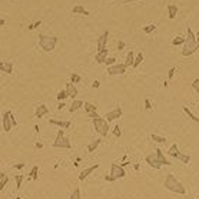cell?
<instances>
[{
    "label": "cell",
    "instance_id": "cell-46",
    "mask_svg": "<svg viewBox=\"0 0 199 199\" xmlns=\"http://www.w3.org/2000/svg\"><path fill=\"white\" fill-rule=\"evenodd\" d=\"M105 180H108V182H115V178L110 176V175H109V176L106 175V176H105Z\"/></svg>",
    "mask_w": 199,
    "mask_h": 199
},
{
    "label": "cell",
    "instance_id": "cell-43",
    "mask_svg": "<svg viewBox=\"0 0 199 199\" xmlns=\"http://www.w3.org/2000/svg\"><path fill=\"white\" fill-rule=\"evenodd\" d=\"M123 49H125V42L120 40V42L118 43V50H123Z\"/></svg>",
    "mask_w": 199,
    "mask_h": 199
},
{
    "label": "cell",
    "instance_id": "cell-16",
    "mask_svg": "<svg viewBox=\"0 0 199 199\" xmlns=\"http://www.w3.org/2000/svg\"><path fill=\"white\" fill-rule=\"evenodd\" d=\"M49 123H50V125H56V126H60V129H67V128H70V122H69V120H57V119H49Z\"/></svg>",
    "mask_w": 199,
    "mask_h": 199
},
{
    "label": "cell",
    "instance_id": "cell-45",
    "mask_svg": "<svg viewBox=\"0 0 199 199\" xmlns=\"http://www.w3.org/2000/svg\"><path fill=\"white\" fill-rule=\"evenodd\" d=\"M10 119H12V123H13V126H16L17 125V120H16V118L13 116V113L10 112Z\"/></svg>",
    "mask_w": 199,
    "mask_h": 199
},
{
    "label": "cell",
    "instance_id": "cell-33",
    "mask_svg": "<svg viewBox=\"0 0 199 199\" xmlns=\"http://www.w3.org/2000/svg\"><path fill=\"white\" fill-rule=\"evenodd\" d=\"M155 29H156V26H155V25H148V26H145L142 30H143L145 33H148V35H149V33H152Z\"/></svg>",
    "mask_w": 199,
    "mask_h": 199
},
{
    "label": "cell",
    "instance_id": "cell-51",
    "mask_svg": "<svg viewBox=\"0 0 199 199\" xmlns=\"http://www.w3.org/2000/svg\"><path fill=\"white\" fill-rule=\"evenodd\" d=\"M6 25V20L5 19H0V26H5Z\"/></svg>",
    "mask_w": 199,
    "mask_h": 199
},
{
    "label": "cell",
    "instance_id": "cell-12",
    "mask_svg": "<svg viewBox=\"0 0 199 199\" xmlns=\"http://www.w3.org/2000/svg\"><path fill=\"white\" fill-rule=\"evenodd\" d=\"M122 115H123L122 109H120V108H115L113 110H110V112H108V113H106L105 119H108V122H112V120H116V119H119Z\"/></svg>",
    "mask_w": 199,
    "mask_h": 199
},
{
    "label": "cell",
    "instance_id": "cell-24",
    "mask_svg": "<svg viewBox=\"0 0 199 199\" xmlns=\"http://www.w3.org/2000/svg\"><path fill=\"white\" fill-rule=\"evenodd\" d=\"M83 106H85V112L86 113H92V112H96V105H93V103H90V102H85L83 103Z\"/></svg>",
    "mask_w": 199,
    "mask_h": 199
},
{
    "label": "cell",
    "instance_id": "cell-1",
    "mask_svg": "<svg viewBox=\"0 0 199 199\" xmlns=\"http://www.w3.org/2000/svg\"><path fill=\"white\" fill-rule=\"evenodd\" d=\"M186 32H188V37L185 39V46H183V50H182V56H190L199 49V39H196L192 29L188 27Z\"/></svg>",
    "mask_w": 199,
    "mask_h": 199
},
{
    "label": "cell",
    "instance_id": "cell-23",
    "mask_svg": "<svg viewBox=\"0 0 199 199\" xmlns=\"http://www.w3.org/2000/svg\"><path fill=\"white\" fill-rule=\"evenodd\" d=\"M99 145H100V140H99V139H96V140L90 142V143L87 145V152H89V153L95 152V150L97 149V146H99Z\"/></svg>",
    "mask_w": 199,
    "mask_h": 199
},
{
    "label": "cell",
    "instance_id": "cell-47",
    "mask_svg": "<svg viewBox=\"0 0 199 199\" xmlns=\"http://www.w3.org/2000/svg\"><path fill=\"white\" fill-rule=\"evenodd\" d=\"M23 168H25V163L23 162H20V163L16 165V169H23Z\"/></svg>",
    "mask_w": 199,
    "mask_h": 199
},
{
    "label": "cell",
    "instance_id": "cell-21",
    "mask_svg": "<svg viewBox=\"0 0 199 199\" xmlns=\"http://www.w3.org/2000/svg\"><path fill=\"white\" fill-rule=\"evenodd\" d=\"M133 62H135V53L130 50L129 53H128V56H126V62H125V66L126 67H130V66H133Z\"/></svg>",
    "mask_w": 199,
    "mask_h": 199
},
{
    "label": "cell",
    "instance_id": "cell-57",
    "mask_svg": "<svg viewBox=\"0 0 199 199\" xmlns=\"http://www.w3.org/2000/svg\"><path fill=\"white\" fill-rule=\"evenodd\" d=\"M196 36H198V37H199V32H198V33H196Z\"/></svg>",
    "mask_w": 199,
    "mask_h": 199
},
{
    "label": "cell",
    "instance_id": "cell-2",
    "mask_svg": "<svg viewBox=\"0 0 199 199\" xmlns=\"http://www.w3.org/2000/svg\"><path fill=\"white\" fill-rule=\"evenodd\" d=\"M165 188L170 192H175V193H179V195H185L186 189L183 188V185L173 176V175H168L166 179H165Z\"/></svg>",
    "mask_w": 199,
    "mask_h": 199
},
{
    "label": "cell",
    "instance_id": "cell-39",
    "mask_svg": "<svg viewBox=\"0 0 199 199\" xmlns=\"http://www.w3.org/2000/svg\"><path fill=\"white\" fill-rule=\"evenodd\" d=\"M7 182H9V178H7V176H6L3 180H0V190H3V189H5V186L7 185Z\"/></svg>",
    "mask_w": 199,
    "mask_h": 199
},
{
    "label": "cell",
    "instance_id": "cell-42",
    "mask_svg": "<svg viewBox=\"0 0 199 199\" xmlns=\"http://www.w3.org/2000/svg\"><path fill=\"white\" fill-rule=\"evenodd\" d=\"M87 118H90V119H96V118H99V115H97V112H92V113H87Z\"/></svg>",
    "mask_w": 199,
    "mask_h": 199
},
{
    "label": "cell",
    "instance_id": "cell-40",
    "mask_svg": "<svg viewBox=\"0 0 199 199\" xmlns=\"http://www.w3.org/2000/svg\"><path fill=\"white\" fill-rule=\"evenodd\" d=\"M145 109H146V110H150V109H152V103H150L149 99H145Z\"/></svg>",
    "mask_w": 199,
    "mask_h": 199
},
{
    "label": "cell",
    "instance_id": "cell-22",
    "mask_svg": "<svg viewBox=\"0 0 199 199\" xmlns=\"http://www.w3.org/2000/svg\"><path fill=\"white\" fill-rule=\"evenodd\" d=\"M72 12H73L75 15H83V16H89V12H87L85 7H82V6H75Z\"/></svg>",
    "mask_w": 199,
    "mask_h": 199
},
{
    "label": "cell",
    "instance_id": "cell-17",
    "mask_svg": "<svg viewBox=\"0 0 199 199\" xmlns=\"http://www.w3.org/2000/svg\"><path fill=\"white\" fill-rule=\"evenodd\" d=\"M47 113H49V108H47L46 105H39V108L36 109L35 116H36L37 119H40V118H43V116L47 115Z\"/></svg>",
    "mask_w": 199,
    "mask_h": 199
},
{
    "label": "cell",
    "instance_id": "cell-54",
    "mask_svg": "<svg viewBox=\"0 0 199 199\" xmlns=\"http://www.w3.org/2000/svg\"><path fill=\"white\" fill-rule=\"evenodd\" d=\"M36 148H39V149H42V148H43V145H42V143H39V142H37V143H36Z\"/></svg>",
    "mask_w": 199,
    "mask_h": 199
},
{
    "label": "cell",
    "instance_id": "cell-20",
    "mask_svg": "<svg viewBox=\"0 0 199 199\" xmlns=\"http://www.w3.org/2000/svg\"><path fill=\"white\" fill-rule=\"evenodd\" d=\"M178 15V6L176 5H168V16L169 19H175Z\"/></svg>",
    "mask_w": 199,
    "mask_h": 199
},
{
    "label": "cell",
    "instance_id": "cell-35",
    "mask_svg": "<svg viewBox=\"0 0 199 199\" xmlns=\"http://www.w3.org/2000/svg\"><path fill=\"white\" fill-rule=\"evenodd\" d=\"M152 139L155 140V142H158V143H163V142H166V139L165 138H162V136H159V135H152Z\"/></svg>",
    "mask_w": 199,
    "mask_h": 199
},
{
    "label": "cell",
    "instance_id": "cell-8",
    "mask_svg": "<svg viewBox=\"0 0 199 199\" xmlns=\"http://www.w3.org/2000/svg\"><path fill=\"white\" fill-rule=\"evenodd\" d=\"M125 175H126V172H125V169H123L120 165H118V163H112V166H110V176H113L115 180L123 178Z\"/></svg>",
    "mask_w": 199,
    "mask_h": 199
},
{
    "label": "cell",
    "instance_id": "cell-38",
    "mask_svg": "<svg viewBox=\"0 0 199 199\" xmlns=\"http://www.w3.org/2000/svg\"><path fill=\"white\" fill-rule=\"evenodd\" d=\"M113 135H115L116 138H120V136H122V132H120L119 125H116V126H115V129H113Z\"/></svg>",
    "mask_w": 199,
    "mask_h": 199
},
{
    "label": "cell",
    "instance_id": "cell-7",
    "mask_svg": "<svg viewBox=\"0 0 199 199\" xmlns=\"http://www.w3.org/2000/svg\"><path fill=\"white\" fill-rule=\"evenodd\" d=\"M145 160H146V163H148L150 168H153V169H160V168L163 166V163H162V160L159 159V156H158V153H156V152H155V153L148 155Z\"/></svg>",
    "mask_w": 199,
    "mask_h": 199
},
{
    "label": "cell",
    "instance_id": "cell-18",
    "mask_svg": "<svg viewBox=\"0 0 199 199\" xmlns=\"http://www.w3.org/2000/svg\"><path fill=\"white\" fill-rule=\"evenodd\" d=\"M106 59H108V49H105L103 52L96 53V56H95L96 63H105V62H106Z\"/></svg>",
    "mask_w": 199,
    "mask_h": 199
},
{
    "label": "cell",
    "instance_id": "cell-41",
    "mask_svg": "<svg viewBox=\"0 0 199 199\" xmlns=\"http://www.w3.org/2000/svg\"><path fill=\"white\" fill-rule=\"evenodd\" d=\"M175 72H176V67H170V69H169V72H168V77H169V79H172V77H173V75H175Z\"/></svg>",
    "mask_w": 199,
    "mask_h": 199
},
{
    "label": "cell",
    "instance_id": "cell-49",
    "mask_svg": "<svg viewBox=\"0 0 199 199\" xmlns=\"http://www.w3.org/2000/svg\"><path fill=\"white\" fill-rule=\"evenodd\" d=\"M119 165H120V166H122V168H125V166H126V165H130V163H129V162H128V160H125V162H122V163H119Z\"/></svg>",
    "mask_w": 199,
    "mask_h": 199
},
{
    "label": "cell",
    "instance_id": "cell-5",
    "mask_svg": "<svg viewBox=\"0 0 199 199\" xmlns=\"http://www.w3.org/2000/svg\"><path fill=\"white\" fill-rule=\"evenodd\" d=\"M53 148H65V149H70L72 145H70V140L67 138H65V130H59L57 135H56V139L53 142Z\"/></svg>",
    "mask_w": 199,
    "mask_h": 199
},
{
    "label": "cell",
    "instance_id": "cell-30",
    "mask_svg": "<svg viewBox=\"0 0 199 199\" xmlns=\"http://www.w3.org/2000/svg\"><path fill=\"white\" fill-rule=\"evenodd\" d=\"M56 97H57V100H59V102H63L65 99L67 97V93H66V90H60V92L57 93V96H56Z\"/></svg>",
    "mask_w": 199,
    "mask_h": 199
},
{
    "label": "cell",
    "instance_id": "cell-53",
    "mask_svg": "<svg viewBox=\"0 0 199 199\" xmlns=\"http://www.w3.org/2000/svg\"><path fill=\"white\" fill-rule=\"evenodd\" d=\"M33 25H35V29H36V27H39V26H40V22H35Z\"/></svg>",
    "mask_w": 199,
    "mask_h": 199
},
{
    "label": "cell",
    "instance_id": "cell-32",
    "mask_svg": "<svg viewBox=\"0 0 199 199\" xmlns=\"http://www.w3.org/2000/svg\"><path fill=\"white\" fill-rule=\"evenodd\" d=\"M82 80V77L77 75V73H72V76H70V82L73 83V85H76V83H79Z\"/></svg>",
    "mask_w": 199,
    "mask_h": 199
},
{
    "label": "cell",
    "instance_id": "cell-56",
    "mask_svg": "<svg viewBox=\"0 0 199 199\" xmlns=\"http://www.w3.org/2000/svg\"><path fill=\"white\" fill-rule=\"evenodd\" d=\"M129 2H135V0H125V3H129Z\"/></svg>",
    "mask_w": 199,
    "mask_h": 199
},
{
    "label": "cell",
    "instance_id": "cell-48",
    "mask_svg": "<svg viewBox=\"0 0 199 199\" xmlns=\"http://www.w3.org/2000/svg\"><path fill=\"white\" fill-rule=\"evenodd\" d=\"M62 108H65V102H60V103H59V106H57V109H59V110H62Z\"/></svg>",
    "mask_w": 199,
    "mask_h": 199
},
{
    "label": "cell",
    "instance_id": "cell-28",
    "mask_svg": "<svg viewBox=\"0 0 199 199\" xmlns=\"http://www.w3.org/2000/svg\"><path fill=\"white\" fill-rule=\"evenodd\" d=\"M142 62H143V53L139 52V53L136 55V57H135V62H133V66H132V67H138Z\"/></svg>",
    "mask_w": 199,
    "mask_h": 199
},
{
    "label": "cell",
    "instance_id": "cell-44",
    "mask_svg": "<svg viewBox=\"0 0 199 199\" xmlns=\"http://www.w3.org/2000/svg\"><path fill=\"white\" fill-rule=\"evenodd\" d=\"M99 86H100V83H99V80H93V83H92V87H93V89H97Z\"/></svg>",
    "mask_w": 199,
    "mask_h": 199
},
{
    "label": "cell",
    "instance_id": "cell-3",
    "mask_svg": "<svg viewBox=\"0 0 199 199\" xmlns=\"http://www.w3.org/2000/svg\"><path fill=\"white\" fill-rule=\"evenodd\" d=\"M56 43H57V37L47 36V35H39V46L42 47V50L49 53V52L55 50Z\"/></svg>",
    "mask_w": 199,
    "mask_h": 199
},
{
    "label": "cell",
    "instance_id": "cell-37",
    "mask_svg": "<svg viewBox=\"0 0 199 199\" xmlns=\"http://www.w3.org/2000/svg\"><path fill=\"white\" fill-rule=\"evenodd\" d=\"M115 62H116V59H115V57H108V59H106V62H105V65L109 67V66H113V65H115Z\"/></svg>",
    "mask_w": 199,
    "mask_h": 199
},
{
    "label": "cell",
    "instance_id": "cell-4",
    "mask_svg": "<svg viewBox=\"0 0 199 199\" xmlns=\"http://www.w3.org/2000/svg\"><path fill=\"white\" fill-rule=\"evenodd\" d=\"M92 123L95 126V130L100 135L102 138H106L108 133H109V122L105 119V118H96V119H92Z\"/></svg>",
    "mask_w": 199,
    "mask_h": 199
},
{
    "label": "cell",
    "instance_id": "cell-19",
    "mask_svg": "<svg viewBox=\"0 0 199 199\" xmlns=\"http://www.w3.org/2000/svg\"><path fill=\"white\" fill-rule=\"evenodd\" d=\"M82 106H83V102H82V100H77V99H75V100L72 102V105H70V108H69V112L73 113V112L79 110Z\"/></svg>",
    "mask_w": 199,
    "mask_h": 199
},
{
    "label": "cell",
    "instance_id": "cell-26",
    "mask_svg": "<svg viewBox=\"0 0 199 199\" xmlns=\"http://www.w3.org/2000/svg\"><path fill=\"white\" fill-rule=\"evenodd\" d=\"M29 176H30V179H33V180H36V179L39 178V166H37V165H35V166L32 168Z\"/></svg>",
    "mask_w": 199,
    "mask_h": 199
},
{
    "label": "cell",
    "instance_id": "cell-52",
    "mask_svg": "<svg viewBox=\"0 0 199 199\" xmlns=\"http://www.w3.org/2000/svg\"><path fill=\"white\" fill-rule=\"evenodd\" d=\"M27 29H29V30H33V29H35V25H33V23H32V25H29V26H27Z\"/></svg>",
    "mask_w": 199,
    "mask_h": 199
},
{
    "label": "cell",
    "instance_id": "cell-36",
    "mask_svg": "<svg viewBox=\"0 0 199 199\" xmlns=\"http://www.w3.org/2000/svg\"><path fill=\"white\" fill-rule=\"evenodd\" d=\"M192 87H193V90H195L196 93H199V79H195V80L192 82Z\"/></svg>",
    "mask_w": 199,
    "mask_h": 199
},
{
    "label": "cell",
    "instance_id": "cell-25",
    "mask_svg": "<svg viewBox=\"0 0 199 199\" xmlns=\"http://www.w3.org/2000/svg\"><path fill=\"white\" fill-rule=\"evenodd\" d=\"M183 112H185V113H186V115H188V116H189V118H190V119H192L193 122H198V123H199V116L193 115V113L190 112V109H189L188 106H183Z\"/></svg>",
    "mask_w": 199,
    "mask_h": 199
},
{
    "label": "cell",
    "instance_id": "cell-14",
    "mask_svg": "<svg viewBox=\"0 0 199 199\" xmlns=\"http://www.w3.org/2000/svg\"><path fill=\"white\" fill-rule=\"evenodd\" d=\"M97 168H99V165L96 163V165H92L90 168H86L85 170H82V172H80V175H79V180H85V179H86V178H87V176L93 172V170H96Z\"/></svg>",
    "mask_w": 199,
    "mask_h": 199
},
{
    "label": "cell",
    "instance_id": "cell-11",
    "mask_svg": "<svg viewBox=\"0 0 199 199\" xmlns=\"http://www.w3.org/2000/svg\"><path fill=\"white\" fill-rule=\"evenodd\" d=\"M2 125H3V130L5 132H10L12 128H13V123H12V119H10V112H5L3 113V120H2Z\"/></svg>",
    "mask_w": 199,
    "mask_h": 199
},
{
    "label": "cell",
    "instance_id": "cell-15",
    "mask_svg": "<svg viewBox=\"0 0 199 199\" xmlns=\"http://www.w3.org/2000/svg\"><path fill=\"white\" fill-rule=\"evenodd\" d=\"M0 70L3 73L12 75L13 73V63L12 62H0Z\"/></svg>",
    "mask_w": 199,
    "mask_h": 199
},
{
    "label": "cell",
    "instance_id": "cell-29",
    "mask_svg": "<svg viewBox=\"0 0 199 199\" xmlns=\"http://www.w3.org/2000/svg\"><path fill=\"white\" fill-rule=\"evenodd\" d=\"M69 199H80V189L79 188H75Z\"/></svg>",
    "mask_w": 199,
    "mask_h": 199
},
{
    "label": "cell",
    "instance_id": "cell-55",
    "mask_svg": "<svg viewBox=\"0 0 199 199\" xmlns=\"http://www.w3.org/2000/svg\"><path fill=\"white\" fill-rule=\"evenodd\" d=\"M133 168H135V170H139V165H138V163H135Z\"/></svg>",
    "mask_w": 199,
    "mask_h": 199
},
{
    "label": "cell",
    "instance_id": "cell-50",
    "mask_svg": "<svg viewBox=\"0 0 199 199\" xmlns=\"http://www.w3.org/2000/svg\"><path fill=\"white\" fill-rule=\"evenodd\" d=\"M5 178H6V175H5L3 172H0V180H3Z\"/></svg>",
    "mask_w": 199,
    "mask_h": 199
},
{
    "label": "cell",
    "instance_id": "cell-9",
    "mask_svg": "<svg viewBox=\"0 0 199 199\" xmlns=\"http://www.w3.org/2000/svg\"><path fill=\"white\" fill-rule=\"evenodd\" d=\"M125 72H126L125 63H115L113 66L108 67V73L109 75H123Z\"/></svg>",
    "mask_w": 199,
    "mask_h": 199
},
{
    "label": "cell",
    "instance_id": "cell-6",
    "mask_svg": "<svg viewBox=\"0 0 199 199\" xmlns=\"http://www.w3.org/2000/svg\"><path fill=\"white\" fill-rule=\"evenodd\" d=\"M168 155L169 156H172V158H175V159H179L180 162H183V163H189V160H190V156L189 155H185V153H180L179 152V149H178V145L176 143H173L170 148H169V150H168Z\"/></svg>",
    "mask_w": 199,
    "mask_h": 199
},
{
    "label": "cell",
    "instance_id": "cell-10",
    "mask_svg": "<svg viewBox=\"0 0 199 199\" xmlns=\"http://www.w3.org/2000/svg\"><path fill=\"white\" fill-rule=\"evenodd\" d=\"M108 36H109V32H105L100 37L97 39V42H96V53H99V52H103L105 49H106V43H108Z\"/></svg>",
    "mask_w": 199,
    "mask_h": 199
},
{
    "label": "cell",
    "instance_id": "cell-13",
    "mask_svg": "<svg viewBox=\"0 0 199 199\" xmlns=\"http://www.w3.org/2000/svg\"><path fill=\"white\" fill-rule=\"evenodd\" d=\"M66 93H67V97H72V99H75L76 96H77V89L75 87V85L72 83V82H69V83H66Z\"/></svg>",
    "mask_w": 199,
    "mask_h": 199
},
{
    "label": "cell",
    "instance_id": "cell-34",
    "mask_svg": "<svg viewBox=\"0 0 199 199\" xmlns=\"http://www.w3.org/2000/svg\"><path fill=\"white\" fill-rule=\"evenodd\" d=\"M15 180H16V188L19 189L22 186V182H23V175H16L15 176Z\"/></svg>",
    "mask_w": 199,
    "mask_h": 199
},
{
    "label": "cell",
    "instance_id": "cell-27",
    "mask_svg": "<svg viewBox=\"0 0 199 199\" xmlns=\"http://www.w3.org/2000/svg\"><path fill=\"white\" fill-rule=\"evenodd\" d=\"M155 152L158 153V156H159V159L162 160V163H163V166H168V165H170V162H169V160H168V159L165 158V155L162 153V150H160V149H156Z\"/></svg>",
    "mask_w": 199,
    "mask_h": 199
},
{
    "label": "cell",
    "instance_id": "cell-31",
    "mask_svg": "<svg viewBox=\"0 0 199 199\" xmlns=\"http://www.w3.org/2000/svg\"><path fill=\"white\" fill-rule=\"evenodd\" d=\"M172 45H175V46H178V45H185V39H183L182 36H178V37H175V39L172 40Z\"/></svg>",
    "mask_w": 199,
    "mask_h": 199
}]
</instances>
